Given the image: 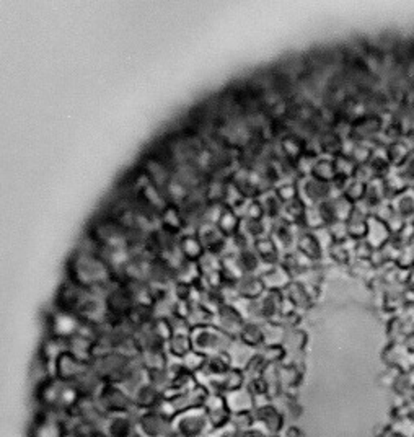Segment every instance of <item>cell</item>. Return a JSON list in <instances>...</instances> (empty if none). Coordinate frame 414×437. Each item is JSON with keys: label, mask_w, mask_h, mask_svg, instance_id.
<instances>
[{"label": "cell", "mask_w": 414, "mask_h": 437, "mask_svg": "<svg viewBox=\"0 0 414 437\" xmlns=\"http://www.w3.org/2000/svg\"><path fill=\"white\" fill-rule=\"evenodd\" d=\"M227 408L230 409V414L238 413H250L254 408V397L250 389H236L229 391L225 398Z\"/></svg>", "instance_id": "1"}, {"label": "cell", "mask_w": 414, "mask_h": 437, "mask_svg": "<svg viewBox=\"0 0 414 437\" xmlns=\"http://www.w3.org/2000/svg\"><path fill=\"white\" fill-rule=\"evenodd\" d=\"M395 214L402 218L414 216V189H404L398 194L397 203H395Z\"/></svg>", "instance_id": "2"}, {"label": "cell", "mask_w": 414, "mask_h": 437, "mask_svg": "<svg viewBox=\"0 0 414 437\" xmlns=\"http://www.w3.org/2000/svg\"><path fill=\"white\" fill-rule=\"evenodd\" d=\"M388 429L402 437H414V418L393 416V421H391Z\"/></svg>", "instance_id": "3"}, {"label": "cell", "mask_w": 414, "mask_h": 437, "mask_svg": "<svg viewBox=\"0 0 414 437\" xmlns=\"http://www.w3.org/2000/svg\"><path fill=\"white\" fill-rule=\"evenodd\" d=\"M409 400H413V402H414V391H413V395H411V398H409Z\"/></svg>", "instance_id": "4"}]
</instances>
